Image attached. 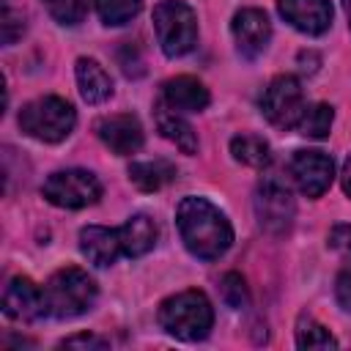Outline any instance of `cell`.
<instances>
[{
	"instance_id": "6da1fadb",
	"label": "cell",
	"mask_w": 351,
	"mask_h": 351,
	"mask_svg": "<svg viewBox=\"0 0 351 351\" xmlns=\"http://www.w3.org/2000/svg\"><path fill=\"white\" fill-rule=\"evenodd\" d=\"M178 233L186 250L203 261H217L233 244V228L228 217L206 197H184L176 211Z\"/></svg>"
},
{
	"instance_id": "7a4b0ae2",
	"label": "cell",
	"mask_w": 351,
	"mask_h": 351,
	"mask_svg": "<svg viewBox=\"0 0 351 351\" xmlns=\"http://www.w3.org/2000/svg\"><path fill=\"white\" fill-rule=\"evenodd\" d=\"M159 324L167 335L186 340V343H195L211 332L214 307L203 291H181V293L162 302Z\"/></svg>"
},
{
	"instance_id": "3957f363",
	"label": "cell",
	"mask_w": 351,
	"mask_h": 351,
	"mask_svg": "<svg viewBox=\"0 0 351 351\" xmlns=\"http://www.w3.org/2000/svg\"><path fill=\"white\" fill-rule=\"evenodd\" d=\"M77 123L74 107L60 96H41L19 110V126L27 137L41 143H60Z\"/></svg>"
},
{
	"instance_id": "277c9868",
	"label": "cell",
	"mask_w": 351,
	"mask_h": 351,
	"mask_svg": "<svg viewBox=\"0 0 351 351\" xmlns=\"http://www.w3.org/2000/svg\"><path fill=\"white\" fill-rule=\"evenodd\" d=\"M47 313L55 318H74L93 307L96 302V282L77 266L60 269L44 285Z\"/></svg>"
},
{
	"instance_id": "5b68a950",
	"label": "cell",
	"mask_w": 351,
	"mask_h": 351,
	"mask_svg": "<svg viewBox=\"0 0 351 351\" xmlns=\"http://www.w3.org/2000/svg\"><path fill=\"white\" fill-rule=\"evenodd\" d=\"M154 30L167 58H181L197 44L195 11L181 0H162L154 8Z\"/></svg>"
},
{
	"instance_id": "8992f818",
	"label": "cell",
	"mask_w": 351,
	"mask_h": 351,
	"mask_svg": "<svg viewBox=\"0 0 351 351\" xmlns=\"http://www.w3.org/2000/svg\"><path fill=\"white\" fill-rule=\"evenodd\" d=\"M41 192L52 206L85 208L101 197V184L88 170H58L44 181Z\"/></svg>"
},
{
	"instance_id": "52a82bcc",
	"label": "cell",
	"mask_w": 351,
	"mask_h": 351,
	"mask_svg": "<svg viewBox=\"0 0 351 351\" xmlns=\"http://www.w3.org/2000/svg\"><path fill=\"white\" fill-rule=\"evenodd\" d=\"M261 112L277 129H293L304 112V93L296 77L280 74L269 82L261 96Z\"/></svg>"
},
{
	"instance_id": "ba28073f",
	"label": "cell",
	"mask_w": 351,
	"mask_h": 351,
	"mask_svg": "<svg viewBox=\"0 0 351 351\" xmlns=\"http://www.w3.org/2000/svg\"><path fill=\"white\" fill-rule=\"evenodd\" d=\"M252 206H255L258 225L271 236H282L293 225L296 203L291 197V189L277 178L261 181V186L255 189V203Z\"/></svg>"
},
{
	"instance_id": "9c48e42d",
	"label": "cell",
	"mask_w": 351,
	"mask_h": 351,
	"mask_svg": "<svg viewBox=\"0 0 351 351\" xmlns=\"http://www.w3.org/2000/svg\"><path fill=\"white\" fill-rule=\"evenodd\" d=\"M291 176L307 197H321L335 178L332 156L324 151H296L291 159Z\"/></svg>"
},
{
	"instance_id": "30bf717a",
	"label": "cell",
	"mask_w": 351,
	"mask_h": 351,
	"mask_svg": "<svg viewBox=\"0 0 351 351\" xmlns=\"http://www.w3.org/2000/svg\"><path fill=\"white\" fill-rule=\"evenodd\" d=\"M3 313L14 321H36L47 313L44 288L27 277H14L3 291Z\"/></svg>"
},
{
	"instance_id": "8fae6325",
	"label": "cell",
	"mask_w": 351,
	"mask_h": 351,
	"mask_svg": "<svg viewBox=\"0 0 351 351\" xmlns=\"http://www.w3.org/2000/svg\"><path fill=\"white\" fill-rule=\"evenodd\" d=\"M233 38L244 58H258L271 38V22L261 8H241L233 16Z\"/></svg>"
},
{
	"instance_id": "7c38bea8",
	"label": "cell",
	"mask_w": 351,
	"mask_h": 351,
	"mask_svg": "<svg viewBox=\"0 0 351 351\" xmlns=\"http://www.w3.org/2000/svg\"><path fill=\"white\" fill-rule=\"evenodd\" d=\"M99 140L118 156H129L143 145V126L134 115H107L96 123Z\"/></svg>"
},
{
	"instance_id": "4fadbf2b",
	"label": "cell",
	"mask_w": 351,
	"mask_h": 351,
	"mask_svg": "<svg viewBox=\"0 0 351 351\" xmlns=\"http://www.w3.org/2000/svg\"><path fill=\"white\" fill-rule=\"evenodd\" d=\"M280 14L288 25L307 36H321L332 25V3L329 0H280Z\"/></svg>"
},
{
	"instance_id": "5bb4252c",
	"label": "cell",
	"mask_w": 351,
	"mask_h": 351,
	"mask_svg": "<svg viewBox=\"0 0 351 351\" xmlns=\"http://www.w3.org/2000/svg\"><path fill=\"white\" fill-rule=\"evenodd\" d=\"M162 99L176 112H200L208 104V90L195 77H173L162 85Z\"/></svg>"
},
{
	"instance_id": "9a60e30c",
	"label": "cell",
	"mask_w": 351,
	"mask_h": 351,
	"mask_svg": "<svg viewBox=\"0 0 351 351\" xmlns=\"http://www.w3.org/2000/svg\"><path fill=\"white\" fill-rule=\"evenodd\" d=\"M80 250L82 255L96 263V266H110L115 263V258L123 252L121 247V233L112 228H101V225H88L80 230Z\"/></svg>"
},
{
	"instance_id": "2e32d148",
	"label": "cell",
	"mask_w": 351,
	"mask_h": 351,
	"mask_svg": "<svg viewBox=\"0 0 351 351\" xmlns=\"http://www.w3.org/2000/svg\"><path fill=\"white\" fill-rule=\"evenodd\" d=\"M77 85L80 93L88 104H101L112 96V80L110 74L90 58H80L77 60Z\"/></svg>"
},
{
	"instance_id": "e0dca14e",
	"label": "cell",
	"mask_w": 351,
	"mask_h": 351,
	"mask_svg": "<svg viewBox=\"0 0 351 351\" xmlns=\"http://www.w3.org/2000/svg\"><path fill=\"white\" fill-rule=\"evenodd\" d=\"M118 233H121L123 255L129 258H140L156 244V225L148 214H134L132 219H126L123 228H118Z\"/></svg>"
},
{
	"instance_id": "ac0fdd59",
	"label": "cell",
	"mask_w": 351,
	"mask_h": 351,
	"mask_svg": "<svg viewBox=\"0 0 351 351\" xmlns=\"http://www.w3.org/2000/svg\"><path fill=\"white\" fill-rule=\"evenodd\" d=\"M156 126L162 132V137H167L178 151L184 154H195L197 151V137L195 129L170 107H156Z\"/></svg>"
},
{
	"instance_id": "d6986e66",
	"label": "cell",
	"mask_w": 351,
	"mask_h": 351,
	"mask_svg": "<svg viewBox=\"0 0 351 351\" xmlns=\"http://www.w3.org/2000/svg\"><path fill=\"white\" fill-rule=\"evenodd\" d=\"M129 178L137 189L143 192H156L165 184H170L176 178V167L165 159H154V162H132L129 165Z\"/></svg>"
},
{
	"instance_id": "ffe728a7",
	"label": "cell",
	"mask_w": 351,
	"mask_h": 351,
	"mask_svg": "<svg viewBox=\"0 0 351 351\" xmlns=\"http://www.w3.org/2000/svg\"><path fill=\"white\" fill-rule=\"evenodd\" d=\"M230 154L236 162L247 165V167H266L271 154H269V143L258 134H236L230 140Z\"/></svg>"
},
{
	"instance_id": "44dd1931",
	"label": "cell",
	"mask_w": 351,
	"mask_h": 351,
	"mask_svg": "<svg viewBox=\"0 0 351 351\" xmlns=\"http://www.w3.org/2000/svg\"><path fill=\"white\" fill-rule=\"evenodd\" d=\"M332 118H335V112H332L329 104H313V107H304V112H302L296 129H299L304 137L324 140V137L329 134V129H332Z\"/></svg>"
},
{
	"instance_id": "7402d4cb",
	"label": "cell",
	"mask_w": 351,
	"mask_h": 351,
	"mask_svg": "<svg viewBox=\"0 0 351 351\" xmlns=\"http://www.w3.org/2000/svg\"><path fill=\"white\" fill-rule=\"evenodd\" d=\"M296 343L299 348H337V340L329 335L326 326H321L315 318L302 315L296 326Z\"/></svg>"
},
{
	"instance_id": "603a6c76",
	"label": "cell",
	"mask_w": 351,
	"mask_h": 351,
	"mask_svg": "<svg viewBox=\"0 0 351 351\" xmlns=\"http://www.w3.org/2000/svg\"><path fill=\"white\" fill-rule=\"evenodd\" d=\"M96 11L104 25H126L140 14V0H96Z\"/></svg>"
},
{
	"instance_id": "cb8c5ba5",
	"label": "cell",
	"mask_w": 351,
	"mask_h": 351,
	"mask_svg": "<svg viewBox=\"0 0 351 351\" xmlns=\"http://www.w3.org/2000/svg\"><path fill=\"white\" fill-rule=\"evenodd\" d=\"M219 293H222L225 304L233 307V310H241V307H247V302H250L247 285H244L241 274H236V271H228V274L219 280Z\"/></svg>"
},
{
	"instance_id": "d4e9b609",
	"label": "cell",
	"mask_w": 351,
	"mask_h": 351,
	"mask_svg": "<svg viewBox=\"0 0 351 351\" xmlns=\"http://www.w3.org/2000/svg\"><path fill=\"white\" fill-rule=\"evenodd\" d=\"M47 11L52 14V19H58L60 25H77L85 16L88 0H44Z\"/></svg>"
},
{
	"instance_id": "484cf974",
	"label": "cell",
	"mask_w": 351,
	"mask_h": 351,
	"mask_svg": "<svg viewBox=\"0 0 351 351\" xmlns=\"http://www.w3.org/2000/svg\"><path fill=\"white\" fill-rule=\"evenodd\" d=\"M0 27H3V44H14L22 36V30H25L22 16L8 3H3V22H0Z\"/></svg>"
},
{
	"instance_id": "4316f807",
	"label": "cell",
	"mask_w": 351,
	"mask_h": 351,
	"mask_svg": "<svg viewBox=\"0 0 351 351\" xmlns=\"http://www.w3.org/2000/svg\"><path fill=\"white\" fill-rule=\"evenodd\" d=\"M335 296H337V302H340V307H343V310H351V266H348V269H343V271L337 274Z\"/></svg>"
},
{
	"instance_id": "83f0119b",
	"label": "cell",
	"mask_w": 351,
	"mask_h": 351,
	"mask_svg": "<svg viewBox=\"0 0 351 351\" xmlns=\"http://www.w3.org/2000/svg\"><path fill=\"white\" fill-rule=\"evenodd\" d=\"M329 247L351 255V225H337L332 233H329Z\"/></svg>"
},
{
	"instance_id": "f1b7e54d",
	"label": "cell",
	"mask_w": 351,
	"mask_h": 351,
	"mask_svg": "<svg viewBox=\"0 0 351 351\" xmlns=\"http://www.w3.org/2000/svg\"><path fill=\"white\" fill-rule=\"evenodd\" d=\"M66 348H107V340L96 337V335H74L69 340H63Z\"/></svg>"
},
{
	"instance_id": "f546056e",
	"label": "cell",
	"mask_w": 351,
	"mask_h": 351,
	"mask_svg": "<svg viewBox=\"0 0 351 351\" xmlns=\"http://www.w3.org/2000/svg\"><path fill=\"white\" fill-rule=\"evenodd\" d=\"M340 181H343V192L351 197V154H348V159L343 162V173H340Z\"/></svg>"
},
{
	"instance_id": "4dcf8cb0",
	"label": "cell",
	"mask_w": 351,
	"mask_h": 351,
	"mask_svg": "<svg viewBox=\"0 0 351 351\" xmlns=\"http://www.w3.org/2000/svg\"><path fill=\"white\" fill-rule=\"evenodd\" d=\"M343 8H346V16H348V25H351V0H343Z\"/></svg>"
}]
</instances>
